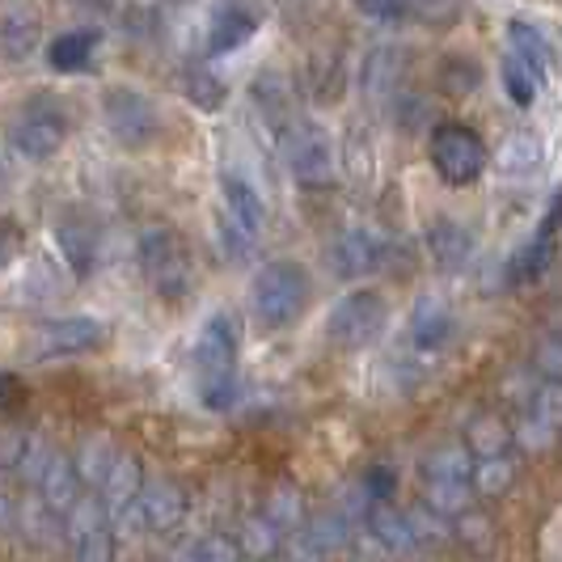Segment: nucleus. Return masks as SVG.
<instances>
[{"label": "nucleus", "mask_w": 562, "mask_h": 562, "mask_svg": "<svg viewBox=\"0 0 562 562\" xmlns=\"http://www.w3.org/2000/svg\"><path fill=\"white\" fill-rule=\"evenodd\" d=\"M372 22H402V0H356Z\"/></svg>", "instance_id": "35"}, {"label": "nucleus", "mask_w": 562, "mask_h": 562, "mask_svg": "<svg viewBox=\"0 0 562 562\" xmlns=\"http://www.w3.org/2000/svg\"><path fill=\"white\" fill-rule=\"evenodd\" d=\"M342 161H347L356 182H368V178H372V153L364 157V132H351V136H347V157H342Z\"/></svg>", "instance_id": "33"}, {"label": "nucleus", "mask_w": 562, "mask_h": 562, "mask_svg": "<svg viewBox=\"0 0 562 562\" xmlns=\"http://www.w3.org/2000/svg\"><path fill=\"white\" fill-rule=\"evenodd\" d=\"M93 47H98V34H89V30H72V34H64V38L52 43L47 59H52V68H56V72H81L85 64H89V56H93Z\"/></svg>", "instance_id": "25"}, {"label": "nucleus", "mask_w": 562, "mask_h": 562, "mask_svg": "<svg viewBox=\"0 0 562 562\" xmlns=\"http://www.w3.org/2000/svg\"><path fill=\"white\" fill-rule=\"evenodd\" d=\"M178 562H237V546L225 537H203Z\"/></svg>", "instance_id": "32"}, {"label": "nucleus", "mask_w": 562, "mask_h": 562, "mask_svg": "<svg viewBox=\"0 0 562 562\" xmlns=\"http://www.w3.org/2000/svg\"><path fill=\"white\" fill-rule=\"evenodd\" d=\"M280 153L301 187H330V182H335V169H338L335 144H330V136H326L313 119H301V114H296V119L283 127Z\"/></svg>", "instance_id": "3"}, {"label": "nucleus", "mask_w": 562, "mask_h": 562, "mask_svg": "<svg viewBox=\"0 0 562 562\" xmlns=\"http://www.w3.org/2000/svg\"><path fill=\"white\" fill-rule=\"evenodd\" d=\"M305 296H310V280L296 262H271L262 267L250 283V305L254 317L267 326V330H280L288 326L296 313L305 310Z\"/></svg>", "instance_id": "2"}, {"label": "nucleus", "mask_w": 562, "mask_h": 562, "mask_svg": "<svg viewBox=\"0 0 562 562\" xmlns=\"http://www.w3.org/2000/svg\"><path fill=\"white\" fill-rule=\"evenodd\" d=\"M385 322H390V305L376 292H351L330 310V338L338 347H368L385 330Z\"/></svg>", "instance_id": "8"}, {"label": "nucleus", "mask_w": 562, "mask_h": 562, "mask_svg": "<svg viewBox=\"0 0 562 562\" xmlns=\"http://www.w3.org/2000/svg\"><path fill=\"white\" fill-rule=\"evenodd\" d=\"M470 486H474V461L465 445H445L427 457L423 465V491H427V504L436 512H461L470 504Z\"/></svg>", "instance_id": "4"}, {"label": "nucleus", "mask_w": 562, "mask_h": 562, "mask_svg": "<svg viewBox=\"0 0 562 562\" xmlns=\"http://www.w3.org/2000/svg\"><path fill=\"white\" fill-rule=\"evenodd\" d=\"M262 221H267V207H262V195L258 187L246 182L241 173H225V237L233 254H250L258 233H262Z\"/></svg>", "instance_id": "9"}, {"label": "nucleus", "mask_w": 562, "mask_h": 562, "mask_svg": "<svg viewBox=\"0 0 562 562\" xmlns=\"http://www.w3.org/2000/svg\"><path fill=\"white\" fill-rule=\"evenodd\" d=\"M452 330H457V317L449 313V305H445V301L427 296L419 310H415L411 335H415V347H419V351H440V347L452 338Z\"/></svg>", "instance_id": "19"}, {"label": "nucleus", "mask_w": 562, "mask_h": 562, "mask_svg": "<svg viewBox=\"0 0 562 562\" xmlns=\"http://www.w3.org/2000/svg\"><path fill=\"white\" fill-rule=\"evenodd\" d=\"M68 140V114L59 111L52 98H38L34 106L18 114L13 123V148L26 157V161H47L56 157Z\"/></svg>", "instance_id": "7"}, {"label": "nucleus", "mask_w": 562, "mask_h": 562, "mask_svg": "<svg viewBox=\"0 0 562 562\" xmlns=\"http://www.w3.org/2000/svg\"><path fill=\"white\" fill-rule=\"evenodd\" d=\"M562 436V381H546L529 402L516 427V445L529 452H541L550 445H559Z\"/></svg>", "instance_id": "11"}, {"label": "nucleus", "mask_w": 562, "mask_h": 562, "mask_svg": "<svg viewBox=\"0 0 562 562\" xmlns=\"http://www.w3.org/2000/svg\"><path fill=\"white\" fill-rule=\"evenodd\" d=\"M507 47H512V56L520 59L525 68H533L537 81H546V77L554 72V47H550V38L537 26H529V22H512V26H507Z\"/></svg>", "instance_id": "17"}, {"label": "nucleus", "mask_w": 562, "mask_h": 562, "mask_svg": "<svg viewBox=\"0 0 562 562\" xmlns=\"http://www.w3.org/2000/svg\"><path fill=\"white\" fill-rule=\"evenodd\" d=\"M254 38V18L246 9H237V4H228L216 13V22L207 30V52L212 56H228V52H237V47H246Z\"/></svg>", "instance_id": "21"}, {"label": "nucleus", "mask_w": 562, "mask_h": 562, "mask_svg": "<svg viewBox=\"0 0 562 562\" xmlns=\"http://www.w3.org/2000/svg\"><path fill=\"white\" fill-rule=\"evenodd\" d=\"M554 241H559V233L554 228H537L533 237L525 241V250L512 258V267H507V283H529L537 280L546 267H550V258H554Z\"/></svg>", "instance_id": "22"}, {"label": "nucleus", "mask_w": 562, "mask_h": 562, "mask_svg": "<svg viewBox=\"0 0 562 562\" xmlns=\"http://www.w3.org/2000/svg\"><path fill=\"white\" fill-rule=\"evenodd\" d=\"M390 258V241L376 228H347L335 246V262L342 276H368L381 271Z\"/></svg>", "instance_id": "12"}, {"label": "nucleus", "mask_w": 562, "mask_h": 562, "mask_svg": "<svg viewBox=\"0 0 562 562\" xmlns=\"http://www.w3.org/2000/svg\"><path fill=\"white\" fill-rule=\"evenodd\" d=\"M512 482H516V457L512 452L482 457L479 465H474V491L479 495H504Z\"/></svg>", "instance_id": "26"}, {"label": "nucleus", "mask_w": 562, "mask_h": 562, "mask_svg": "<svg viewBox=\"0 0 562 562\" xmlns=\"http://www.w3.org/2000/svg\"><path fill=\"white\" fill-rule=\"evenodd\" d=\"M427 246H431V258L440 262V267H461L470 250H474V237H470V228L457 225V221H436L431 233H427Z\"/></svg>", "instance_id": "23"}, {"label": "nucleus", "mask_w": 562, "mask_h": 562, "mask_svg": "<svg viewBox=\"0 0 562 562\" xmlns=\"http://www.w3.org/2000/svg\"><path fill=\"white\" fill-rule=\"evenodd\" d=\"M140 267L144 280L153 283L166 301L182 296L191 283V267H187V250L169 228H144L140 233Z\"/></svg>", "instance_id": "6"}, {"label": "nucleus", "mask_w": 562, "mask_h": 562, "mask_svg": "<svg viewBox=\"0 0 562 562\" xmlns=\"http://www.w3.org/2000/svg\"><path fill=\"white\" fill-rule=\"evenodd\" d=\"M182 507H187V499H182V491L173 482H144L136 512H140L144 529L161 533V529H173L182 520Z\"/></svg>", "instance_id": "14"}, {"label": "nucleus", "mask_w": 562, "mask_h": 562, "mask_svg": "<svg viewBox=\"0 0 562 562\" xmlns=\"http://www.w3.org/2000/svg\"><path fill=\"white\" fill-rule=\"evenodd\" d=\"M427 153H431L436 173H440L449 187H470L482 169H486V148H482L479 136H474L470 127H461V123L436 127Z\"/></svg>", "instance_id": "5"}, {"label": "nucleus", "mask_w": 562, "mask_h": 562, "mask_svg": "<svg viewBox=\"0 0 562 562\" xmlns=\"http://www.w3.org/2000/svg\"><path fill=\"white\" fill-rule=\"evenodd\" d=\"M102 342V322L93 317H64V322H52L43 326L38 335V351L47 360H59V356H81V351H93Z\"/></svg>", "instance_id": "13"}, {"label": "nucleus", "mask_w": 562, "mask_h": 562, "mask_svg": "<svg viewBox=\"0 0 562 562\" xmlns=\"http://www.w3.org/2000/svg\"><path fill=\"white\" fill-rule=\"evenodd\" d=\"M537 372H541L546 381H562V335L546 338V342L537 347Z\"/></svg>", "instance_id": "34"}, {"label": "nucleus", "mask_w": 562, "mask_h": 562, "mask_svg": "<svg viewBox=\"0 0 562 562\" xmlns=\"http://www.w3.org/2000/svg\"><path fill=\"white\" fill-rule=\"evenodd\" d=\"M56 246H59V254H64V262L72 267V276H89V271H93L98 237H93V228L85 225L81 216H64V221H59Z\"/></svg>", "instance_id": "18"}, {"label": "nucleus", "mask_w": 562, "mask_h": 562, "mask_svg": "<svg viewBox=\"0 0 562 562\" xmlns=\"http://www.w3.org/2000/svg\"><path fill=\"white\" fill-rule=\"evenodd\" d=\"M470 449L479 452V461L507 452V427L499 419H479L470 427Z\"/></svg>", "instance_id": "31"}, {"label": "nucleus", "mask_w": 562, "mask_h": 562, "mask_svg": "<svg viewBox=\"0 0 562 562\" xmlns=\"http://www.w3.org/2000/svg\"><path fill=\"white\" fill-rule=\"evenodd\" d=\"M280 537H283V525L271 512L267 516H254L250 525H246V533H241V550L254 554V559H262V554L280 550Z\"/></svg>", "instance_id": "29"}, {"label": "nucleus", "mask_w": 562, "mask_h": 562, "mask_svg": "<svg viewBox=\"0 0 562 562\" xmlns=\"http://www.w3.org/2000/svg\"><path fill=\"white\" fill-rule=\"evenodd\" d=\"M13 254H18V233L9 225H0V271L13 262Z\"/></svg>", "instance_id": "36"}, {"label": "nucleus", "mask_w": 562, "mask_h": 562, "mask_svg": "<svg viewBox=\"0 0 562 562\" xmlns=\"http://www.w3.org/2000/svg\"><path fill=\"white\" fill-rule=\"evenodd\" d=\"M546 161V144L537 132H516V136H507L504 148H499V173H504L507 182H529L537 169Z\"/></svg>", "instance_id": "15"}, {"label": "nucleus", "mask_w": 562, "mask_h": 562, "mask_svg": "<svg viewBox=\"0 0 562 562\" xmlns=\"http://www.w3.org/2000/svg\"><path fill=\"white\" fill-rule=\"evenodd\" d=\"M254 106H258V114L267 119V127L280 136L283 127L296 119V106H292V89H288V81L283 77H258V85H254Z\"/></svg>", "instance_id": "20"}, {"label": "nucleus", "mask_w": 562, "mask_h": 562, "mask_svg": "<svg viewBox=\"0 0 562 562\" xmlns=\"http://www.w3.org/2000/svg\"><path fill=\"white\" fill-rule=\"evenodd\" d=\"M402 18L419 26H452L461 18V0H402Z\"/></svg>", "instance_id": "27"}, {"label": "nucleus", "mask_w": 562, "mask_h": 562, "mask_svg": "<svg viewBox=\"0 0 562 562\" xmlns=\"http://www.w3.org/2000/svg\"><path fill=\"white\" fill-rule=\"evenodd\" d=\"M394 52L390 47H381V52H372L368 56V68H364V93L372 102H381L385 93H390V85H394Z\"/></svg>", "instance_id": "30"}, {"label": "nucleus", "mask_w": 562, "mask_h": 562, "mask_svg": "<svg viewBox=\"0 0 562 562\" xmlns=\"http://www.w3.org/2000/svg\"><path fill=\"white\" fill-rule=\"evenodd\" d=\"M199 397L207 411H228L237 402V322L228 313L207 317L195 342Z\"/></svg>", "instance_id": "1"}, {"label": "nucleus", "mask_w": 562, "mask_h": 562, "mask_svg": "<svg viewBox=\"0 0 562 562\" xmlns=\"http://www.w3.org/2000/svg\"><path fill=\"white\" fill-rule=\"evenodd\" d=\"M499 77H504V93L516 102V106H533L537 89H541V81L533 77V68H525L520 59L507 52L504 56V68H499Z\"/></svg>", "instance_id": "28"}, {"label": "nucleus", "mask_w": 562, "mask_h": 562, "mask_svg": "<svg viewBox=\"0 0 562 562\" xmlns=\"http://www.w3.org/2000/svg\"><path fill=\"white\" fill-rule=\"evenodd\" d=\"M81 474H77V461L72 457H56L52 461V470L43 474L38 482V495H43V504L52 507V516H68L77 499H81Z\"/></svg>", "instance_id": "16"}, {"label": "nucleus", "mask_w": 562, "mask_h": 562, "mask_svg": "<svg viewBox=\"0 0 562 562\" xmlns=\"http://www.w3.org/2000/svg\"><path fill=\"white\" fill-rule=\"evenodd\" d=\"M119 457H123V452L114 449L106 436H89L72 461H77V474H81L85 486H98V491H102V482L111 479V470L119 465Z\"/></svg>", "instance_id": "24"}, {"label": "nucleus", "mask_w": 562, "mask_h": 562, "mask_svg": "<svg viewBox=\"0 0 562 562\" xmlns=\"http://www.w3.org/2000/svg\"><path fill=\"white\" fill-rule=\"evenodd\" d=\"M102 114H106V127L114 132V140L127 144V148L148 144L153 136H157V127H161V123H157V111H153V102H148L144 93H136V89H111Z\"/></svg>", "instance_id": "10"}]
</instances>
